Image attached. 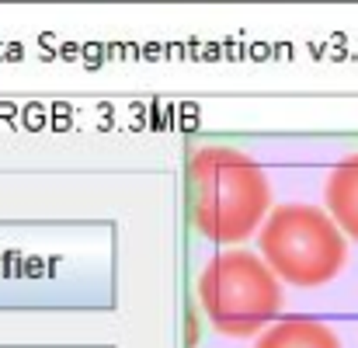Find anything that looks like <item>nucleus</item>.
Returning <instances> with one entry per match:
<instances>
[{
	"mask_svg": "<svg viewBox=\"0 0 358 348\" xmlns=\"http://www.w3.org/2000/svg\"><path fill=\"white\" fill-rule=\"evenodd\" d=\"M199 303L220 335L250 338L282 310V286L257 254L223 251L199 275Z\"/></svg>",
	"mask_w": 358,
	"mask_h": 348,
	"instance_id": "nucleus-3",
	"label": "nucleus"
},
{
	"mask_svg": "<svg viewBox=\"0 0 358 348\" xmlns=\"http://www.w3.org/2000/svg\"><path fill=\"white\" fill-rule=\"evenodd\" d=\"M324 199H327L331 220L341 227V233L358 240V150L348 153L331 171L327 188H324Z\"/></svg>",
	"mask_w": 358,
	"mask_h": 348,
	"instance_id": "nucleus-4",
	"label": "nucleus"
},
{
	"mask_svg": "<svg viewBox=\"0 0 358 348\" xmlns=\"http://www.w3.org/2000/svg\"><path fill=\"white\" fill-rule=\"evenodd\" d=\"M254 348H341V338L320 321L292 317V321L268 328Z\"/></svg>",
	"mask_w": 358,
	"mask_h": 348,
	"instance_id": "nucleus-5",
	"label": "nucleus"
},
{
	"mask_svg": "<svg viewBox=\"0 0 358 348\" xmlns=\"http://www.w3.org/2000/svg\"><path fill=\"white\" fill-rule=\"evenodd\" d=\"M257 247L268 268L296 289L327 286L348 261L341 227L331 213L306 202L275 206L257 233Z\"/></svg>",
	"mask_w": 358,
	"mask_h": 348,
	"instance_id": "nucleus-2",
	"label": "nucleus"
},
{
	"mask_svg": "<svg viewBox=\"0 0 358 348\" xmlns=\"http://www.w3.org/2000/svg\"><path fill=\"white\" fill-rule=\"evenodd\" d=\"M188 220L209 244H240L257 233L271 206L261 164L237 146H195L185 167Z\"/></svg>",
	"mask_w": 358,
	"mask_h": 348,
	"instance_id": "nucleus-1",
	"label": "nucleus"
}]
</instances>
